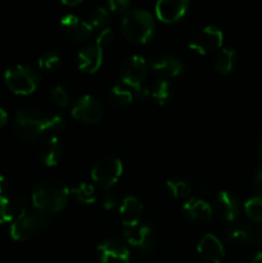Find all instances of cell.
Here are the masks:
<instances>
[{
	"instance_id": "cell-1",
	"label": "cell",
	"mask_w": 262,
	"mask_h": 263,
	"mask_svg": "<svg viewBox=\"0 0 262 263\" xmlns=\"http://www.w3.org/2000/svg\"><path fill=\"white\" fill-rule=\"evenodd\" d=\"M64 126V118L59 115H44L35 108H22L13 120V128L20 138L35 140L44 133L59 130Z\"/></svg>"
},
{
	"instance_id": "cell-2",
	"label": "cell",
	"mask_w": 262,
	"mask_h": 263,
	"mask_svg": "<svg viewBox=\"0 0 262 263\" xmlns=\"http://www.w3.org/2000/svg\"><path fill=\"white\" fill-rule=\"evenodd\" d=\"M69 193L71 192L63 180L58 177H46L36 185L31 200L38 212L48 215L58 212L66 207Z\"/></svg>"
},
{
	"instance_id": "cell-3",
	"label": "cell",
	"mask_w": 262,
	"mask_h": 263,
	"mask_svg": "<svg viewBox=\"0 0 262 263\" xmlns=\"http://www.w3.org/2000/svg\"><path fill=\"white\" fill-rule=\"evenodd\" d=\"M121 30L127 40L136 44H144L153 36L156 31L154 17L149 10L133 8L123 14Z\"/></svg>"
},
{
	"instance_id": "cell-4",
	"label": "cell",
	"mask_w": 262,
	"mask_h": 263,
	"mask_svg": "<svg viewBox=\"0 0 262 263\" xmlns=\"http://www.w3.org/2000/svg\"><path fill=\"white\" fill-rule=\"evenodd\" d=\"M4 80L13 92L18 95H30L38 87L40 77L32 67L15 64L5 69Z\"/></svg>"
},
{
	"instance_id": "cell-5",
	"label": "cell",
	"mask_w": 262,
	"mask_h": 263,
	"mask_svg": "<svg viewBox=\"0 0 262 263\" xmlns=\"http://www.w3.org/2000/svg\"><path fill=\"white\" fill-rule=\"evenodd\" d=\"M46 222L45 215L40 212H30L27 208L18 211V215L13 218L9 234L14 240H26Z\"/></svg>"
},
{
	"instance_id": "cell-6",
	"label": "cell",
	"mask_w": 262,
	"mask_h": 263,
	"mask_svg": "<svg viewBox=\"0 0 262 263\" xmlns=\"http://www.w3.org/2000/svg\"><path fill=\"white\" fill-rule=\"evenodd\" d=\"M222 41L223 33L221 28H218L217 26L208 25L204 27H200L199 30L194 31L190 35L188 46H189L190 50L204 55V54L215 51L216 49L220 48L222 45Z\"/></svg>"
},
{
	"instance_id": "cell-7",
	"label": "cell",
	"mask_w": 262,
	"mask_h": 263,
	"mask_svg": "<svg viewBox=\"0 0 262 263\" xmlns=\"http://www.w3.org/2000/svg\"><path fill=\"white\" fill-rule=\"evenodd\" d=\"M123 172V163L120 158L107 156L100 158L91 168V177L103 187H110L120 180Z\"/></svg>"
},
{
	"instance_id": "cell-8",
	"label": "cell",
	"mask_w": 262,
	"mask_h": 263,
	"mask_svg": "<svg viewBox=\"0 0 262 263\" xmlns=\"http://www.w3.org/2000/svg\"><path fill=\"white\" fill-rule=\"evenodd\" d=\"M148 73V62L140 54H133L127 57L121 64V80L127 87L141 86Z\"/></svg>"
},
{
	"instance_id": "cell-9",
	"label": "cell",
	"mask_w": 262,
	"mask_h": 263,
	"mask_svg": "<svg viewBox=\"0 0 262 263\" xmlns=\"http://www.w3.org/2000/svg\"><path fill=\"white\" fill-rule=\"evenodd\" d=\"M104 108L102 103L90 94H84L73 103L71 108L72 117L85 123H95L103 117Z\"/></svg>"
},
{
	"instance_id": "cell-10",
	"label": "cell",
	"mask_w": 262,
	"mask_h": 263,
	"mask_svg": "<svg viewBox=\"0 0 262 263\" xmlns=\"http://www.w3.org/2000/svg\"><path fill=\"white\" fill-rule=\"evenodd\" d=\"M152 71L161 79L169 80L180 76L184 72V64L177 57L170 54H159L153 57L149 62Z\"/></svg>"
},
{
	"instance_id": "cell-11",
	"label": "cell",
	"mask_w": 262,
	"mask_h": 263,
	"mask_svg": "<svg viewBox=\"0 0 262 263\" xmlns=\"http://www.w3.org/2000/svg\"><path fill=\"white\" fill-rule=\"evenodd\" d=\"M61 30L71 40L81 41L91 35L92 26L79 15L66 14L61 18Z\"/></svg>"
},
{
	"instance_id": "cell-12",
	"label": "cell",
	"mask_w": 262,
	"mask_h": 263,
	"mask_svg": "<svg viewBox=\"0 0 262 263\" xmlns=\"http://www.w3.org/2000/svg\"><path fill=\"white\" fill-rule=\"evenodd\" d=\"M216 215L225 221H233L240 213V204L238 198L229 190H221L217 193L213 204Z\"/></svg>"
},
{
	"instance_id": "cell-13",
	"label": "cell",
	"mask_w": 262,
	"mask_h": 263,
	"mask_svg": "<svg viewBox=\"0 0 262 263\" xmlns=\"http://www.w3.org/2000/svg\"><path fill=\"white\" fill-rule=\"evenodd\" d=\"M99 263H130V252L116 240H105L97 248Z\"/></svg>"
},
{
	"instance_id": "cell-14",
	"label": "cell",
	"mask_w": 262,
	"mask_h": 263,
	"mask_svg": "<svg viewBox=\"0 0 262 263\" xmlns=\"http://www.w3.org/2000/svg\"><path fill=\"white\" fill-rule=\"evenodd\" d=\"M189 8L188 0H158L156 3V15L158 20L166 23H172L179 21L185 15Z\"/></svg>"
},
{
	"instance_id": "cell-15",
	"label": "cell",
	"mask_w": 262,
	"mask_h": 263,
	"mask_svg": "<svg viewBox=\"0 0 262 263\" xmlns=\"http://www.w3.org/2000/svg\"><path fill=\"white\" fill-rule=\"evenodd\" d=\"M198 253L208 263H221L225 257V249L220 239L213 234H204L197 244Z\"/></svg>"
},
{
	"instance_id": "cell-16",
	"label": "cell",
	"mask_w": 262,
	"mask_h": 263,
	"mask_svg": "<svg viewBox=\"0 0 262 263\" xmlns=\"http://www.w3.org/2000/svg\"><path fill=\"white\" fill-rule=\"evenodd\" d=\"M103 63V48L98 44H89L84 46L77 54V66L81 71L94 73Z\"/></svg>"
},
{
	"instance_id": "cell-17",
	"label": "cell",
	"mask_w": 262,
	"mask_h": 263,
	"mask_svg": "<svg viewBox=\"0 0 262 263\" xmlns=\"http://www.w3.org/2000/svg\"><path fill=\"white\" fill-rule=\"evenodd\" d=\"M123 236L130 246L139 249H149L153 244V230L149 225L139 223L135 226H125Z\"/></svg>"
},
{
	"instance_id": "cell-18",
	"label": "cell",
	"mask_w": 262,
	"mask_h": 263,
	"mask_svg": "<svg viewBox=\"0 0 262 263\" xmlns=\"http://www.w3.org/2000/svg\"><path fill=\"white\" fill-rule=\"evenodd\" d=\"M182 212L190 221L194 222H207L213 215L211 204L202 198H190L182 205Z\"/></svg>"
},
{
	"instance_id": "cell-19",
	"label": "cell",
	"mask_w": 262,
	"mask_h": 263,
	"mask_svg": "<svg viewBox=\"0 0 262 263\" xmlns=\"http://www.w3.org/2000/svg\"><path fill=\"white\" fill-rule=\"evenodd\" d=\"M143 203L134 195H127L122 199L120 205L121 221L125 226H135L140 223L143 216Z\"/></svg>"
},
{
	"instance_id": "cell-20",
	"label": "cell",
	"mask_w": 262,
	"mask_h": 263,
	"mask_svg": "<svg viewBox=\"0 0 262 263\" xmlns=\"http://www.w3.org/2000/svg\"><path fill=\"white\" fill-rule=\"evenodd\" d=\"M63 153V145L58 136L51 135L44 139L39 146V156L41 161L49 167H53L61 161Z\"/></svg>"
},
{
	"instance_id": "cell-21",
	"label": "cell",
	"mask_w": 262,
	"mask_h": 263,
	"mask_svg": "<svg viewBox=\"0 0 262 263\" xmlns=\"http://www.w3.org/2000/svg\"><path fill=\"white\" fill-rule=\"evenodd\" d=\"M108 100L116 107L128 105L134 100V91H131L126 85H113L108 91Z\"/></svg>"
},
{
	"instance_id": "cell-22",
	"label": "cell",
	"mask_w": 262,
	"mask_h": 263,
	"mask_svg": "<svg viewBox=\"0 0 262 263\" xmlns=\"http://www.w3.org/2000/svg\"><path fill=\"white\" fill-rule=\"evenodd\" d=\"M235 62V50L230 46H223L215 59V68L220 73H230Z\"/></svg>"
},
{
	"instance_id": "cell-23",
	"label": "cell",
	"mask_w": 262,
	"mask_h": 263,
	"mask_svg": "<svg viewBox=\"0 0 262 263\" xmlns=\"http://www.w3.org/2000/svg\"><path fill=\"white\" fill-rule=\"evenodd\" d=\"M71 193L80 203H84V204H92L97 202V190H95L94 185L90 182H79L71 190Z\"/></svg>"
},
{
	"instance_id": "cell-24",
	"label": "cell",
	"mask_w": 262,
	"mask_h": 263,
	"mask_svg": "<svg viewBox=\"0 0 262 263\" xmlns=\"http://www.w3.org/2000/svg\"><path fill=\"white\" fill-rule=\"evenodd\" d=\"M226 238L231 243L246 247L252 243L253 236H252V233L247 228H243V226H233V228H230L226 231Z\"/></svg>"
},
{
	"instance_id": "cell-25",
	"label": "cell",
	"mask_w": 262,
	"mask_h": 263,
	"mask_svg": "<svg viewBox=\"0 0 262 263\" xmlns=\"http://www.w3.org/2000/svg\"><path fill=\"white\" fill-rule=\"evenodd\" d=\"M171 84L169 82V80L159 79L156 84L153 85V89H152V97L156 100L158 104L163 105L171 98Z\"/></svg>"
},
{
	"instance_id": "cell-26",
	"label": "cell",
	"mask_w": 262,
	"mask_h": 263,
	"mask_svg": "<svg viewBox=\"0 0 262 263\" xmlns=\"http://www.w3.org/2000/svg\"><path fill=\"white\" fill-rule=\"evenodd\" d=\"M166 185L175 198H185L192 192V186L189 182L181 177H171L167 180Z\"/></svg>"
},
{
	"instance_id": "cell-27",
	"label": "cell",
	"mask_w": 262,
	"mask_h": 263,
	"mask_svg": "<svg viewBox=\"0 0 262 263\" xmlns=\"http://www.w3.org/2000/svg\"><path fill=\"white\" fill-rule=\"evenodd\" d=\"M110 12L104 5H95L89 13V23L94 27H103L109 22Z\"/></svg>"
},
{
	"instance_id": "cell-28",
	"label": "cell",
	"mask_w": 262,
	"mask_h": 263,
	"mask_svg": "<svg viewBox=\"0 0 262 263\" xmlns=\"http://www.w3.org/2000/svg\"><path fill=\"white\" fill-rule=\"evenodd\" d=\"M247 216L256 222H262V195L249 198L244 204Z\"/></svg>"
},
{
	"instance_id": "cell-29",
	"label": "cell",
	"mask_w": 262,
	"mask_h": 263,
	"mask_svg": "<svg viewBox=\"0 0 262 263\" xmlns=\"http://www.w3.org/2000/svg\"><path fill=\"white\" fill-rule=\"evenodd\" d=\"M38 63L40 66V68L44 69V71H53L61 63V57H59V54L57 51L46 50L39 57Z\"/></svg>"
},
{
	"instance_id": "cell-30",
	"label": "cell",
	"mask_w": 262,
	"mask_h": 263,
	"mask_svg": "<svg viewBox=\"0 0 262 263\" xmlns=\"http://www.w3.org/2000/svg\"><path fill=\"white\" fill-rule=\"evenodd\" d=\"M14 218V211L7 195L0 194V223L9 222Z\"/></svg>"
},
{
	"instance_id": "cell-31",
	"label": "cell",
	"mask_w": 262,
	"mask_h": 263,
	"mask_svg": "<svg viewBox=\"0 0 262 263\" xmlns=\"http://www.w3.org/2000/svg\"><path fill=\"white\" fill-rule=\"evenodd\" d=\"M50 95H51V99H53L57 104L61 105V107H66V105H68L69 95H68V91H67L66 87H64L63 85H59V84L54 85V86L51 87Z\"/></svg>"
},
{
	"instance_id": "cell-32",
	"label": "cell",
	"mask_w": 262,
	"mask_h": 263,
	"mask_svg": "<svg viewBox=\"0 0 262 263\" xmlns=\"http://www.w3.org/2000/svg\"><path fill=\"white\" fill-rule=\"evenodd\" d=\"M112 40H113V30L109 27H105L104 30H102L99 33H98L95 44H98L100 48L104 49V46H107L108 44L112 43Z\"/></svg>"
},
{
	"instance_id": "cell-33",
	"label": "cell",
	"mask_w": 262,
	"mask_h": 263,
	"mask_svg": "<svg viewBox=\"0 0 262 263\" xmlns=\"http://www.w3.org/2000/svg\"><path fill=\"white\" fill-rule=\"evenodd\" d=\"M128 7H130V2L128 0H109L107 3L108 10L115 13L125 12V10H127Z\"/></svg>"
},
{
	"instance_id": "cell-34",
	"label": "cell",
	"mask_w": 262,
	"mask_h": 263,
	"mask_svg": "<svg viewBox=\"0 0 262 263\" xmlns=\"http://www.w3.org/2000/svg\"><path fill=\"white\" fill-rule=\"evenodd\" d=\"M118 204V198L116 197L115 193H105L103 197V207L105 210H112Z\"/></svg>"
},
{
	"instance_id": "cell-35",
	"label": "cell",
	"mask_w": 262,
	"mask_h": 263,
	"mask_svg": "<svg viewBox=\"0 0 262 263\" xmlns=\"http://www.w3.org/2000/svg\"><path fill=\"white\" fill-rule=\"evenodd\" d=\"M149 95H151V91H149L148 87L144 86V85H141V86L134 89V98H136V99L144 100V99H146Z\"/></svg>"
},
{
	"instance_id": "cell-36",
	"label": "cell",
	"mask_w": 262,
	"mask_h": 263,
	"mask_svg": "<svg viewBox=\"0 0 262 263\" xmlns=\"http://www.w3.org/2000/svg\"><path fill=\"white\" fill-rule=\"evenodd\" d=\"M253 184H254V187H256L257 190H261L262 192V170H259V171L254 175Z\"/></svg>"
},
{
	"instance_id": "cell-37",
	"label": "cell",
	"mask_w": 262,
	"mask_h": 263,
	"mask_svg": "<svg viewBox=\"0 0 262 263\" xmlns=\"http://www.w3.org/2000/svg\"><path fill=\"white\" fill-rule=\"evenodd\" d=\"M7 121H8L7 110H5L3 107H0V128L7 123Z\"/></svg>"
},
{
	"instance_id": "cell-38",
	"label": "cell",
	"mask_w": 262,
	"mask_h": 263,
	"mask_svg": "<svg viewBox=\"0 0 262 263\" xmlns=\"http://www.w3.org/2000/svg\"><path fill=\"white\" fill-rule=\"evenodd\" d=\"M7 180H5V177L3 176V175H0V194L5 195V192H7Z\"/></svg>"
},
{
	"instance_id": "cell-39",
	"label": "cell",
	"mask_w": 262,
	"mask_h": 263,
	"mask_svg": "<svg viewBox=\"0 0 262 263\" xmlns=\"http://www.w3.org/2000/svg\"><path fill=\"white\" fill-rule=\"evenodd\" d=\"M249 263H262V252H258Z\"/></svg>"
},
{
	"instance_id": "cell-40",
	"label": "cell",
	"mask_w": 262,
	"mask_h": 263,
	"mask_svg": "<svg viewBox=\"0 0 262 263\" xmlns=\"http://www.w3.org/2000/svg\"><path fill=\"white\" fill-rule=\"evenodd\" d=\"M80 0H74V2H63V4L69 5V7H74V5H79L80 4Z\"/></svg>"
},
{
	"instance_id": "cell-41",
	"label": "cell",
	"mask_w": 262,
	"mask_h": 263,
	"mask_svg": "<svg viewBox=\"0 0 262 263\" xmlns=\"http://www.w3.org/2000/svg\"><path fill=\"white\" fill-rule=\"evenodd\" d=\"M258 156L261 157V158H262V143L259 144V148H258Z\"/></svg>"
}]
</instances>
